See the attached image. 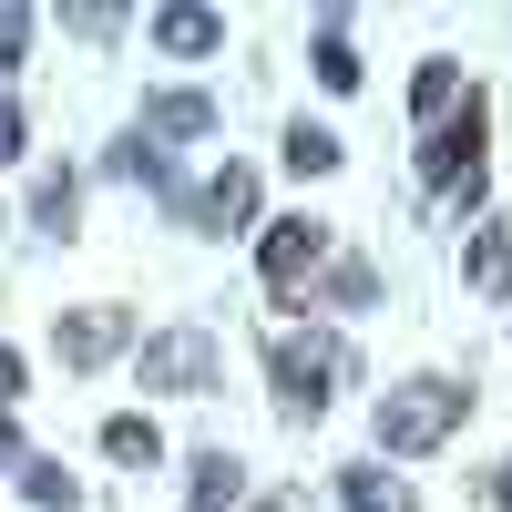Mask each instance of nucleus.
Instances as JSON below:
<instances>
[{"label": "nucleus", "instance_id": "obj_17", "mask_svg": "<svg viewBox=\"0 0 512 512\" xmlns=\"http://www.w3.org/2000/svg\"><path fill=\"white\" fill-rule=\"evenodd\" d=\"M287 175H308V185L338 175V134H328V123H308V113L287 123Z\"/></svg>", "mask_w": 512, "mask_h": 512}, {"label": "nucleus", "instance_id": "obj_6", "mask_svg": "<svg viewBox=\"0 0 512 512\" xmlns=\"http://www.w3.org/2000/svg\"><path fill=\"white\" fill-rule=\"evenodd\" d=\"M123 349H134V308H72V318H52V359L62 369H103Z\"/></svg>", "mask_w": 512, "mask_h": 512}, {"label": "nucleus", "instance_id": "obj_24", "mask_svg": "<svg viewBox=\"0 0 512 512\" xmlns=\"http://www.w3.org/2000/svg\"><path fill=\"white\" fill-rule=\"evenodd\" d=\"M256 512H308V502H297V492H277V502H256Z\"/></svg>", "mask_w": 512, "mask_h": 512}, {"label": "nucleus", "instance_id": "obj_3", "mask_svg": "<svg viewBox=\"0 0 512 512\" xmlns=\"http://www.w3.org/2000/svg\"><path fill=\"white\" fill-rule=\"evenodd\" d=\"M216 338L205 328H154V338H134V379L144 390H164V400H205L216 390Z\"/></svg>", "mask_w": 512, "mask_h": 512}, {"label": "nucleus", "instance_id": "obj_19", "mask_svg": "<svg viewBox=\"0 0 512 512\" xmlns=\"http://www.w3.org/2000/svg\"><path fill=\"white\" fill-rule=\"evenodd\" d=\"M11 472H21V492H31L41 512H72V502H82V492H72V472H62V461H31V451H21Z\"/></svg>", "mask_w": 512, "mask_h": 512}, {"label": "nucleus", "instance_id": "obj_5", "mask_svg": "<svg viewBox=\"0 0 512 512\" xmlns=\"http://www.w3.org/2000/svg\"><path fill=\"white\" fill-rule=\"evenodd\" d=\"M472 175H482V93L461 103L451 123H431V144H420V185H431V195H461Z\"/></svg>", "mask_w": 512, "mask_h": 512}, {"label": "nucleus", "instance_id": "obj_21", "mask_svg": "<svg viewBox=\"0 0 512 512\" xmlns=\"http://www.w3.org/2000/svg\"><path fill=\"white\" fill-rule=\"evenodd\" d=\"M21 379H31V359L11 349V338H0V420H11V410H21Z\"/></svg>", "mask_w": 512, "mask_h": 512}, {"label": "nucleus", "instance_id": "obj_25", "mask_svg": "<svg viewBox=\"0 0 512 512\" xmlns=\"http://www.w3.org/2000/svg\"><path fill=\"white\" fill-rule=\"evenodd\" d=\"M0 226H11V216H0Z\"/></svg>", "mask_w": 512, "mask_h": 512}, {"label": "nucleus", "instance_id": "obj_7", "mask_svg": "<svg viewBox=\"0 0 512 512\" xmlns=\"http://www.w3.org/2000/svg\"><path fill=\"white\" fill-rule=\"evenodd\" d=\"M144 41L164 62H205V52H226V11H205V0H164V11L144 21Z\"/></svg>", "mask_w": 512, "mask_h": 512}, {"label": "nucleus", "instance_id": "obj_13", "mask_svg": "<svg viewBox=\"0 0 512 512\" xmlns=\"http://www.w3.org/2000/svg\"><path fill=\"white\" fill-rule=\"evenodd\" d=\"M103 461H123V472H154V461H164V431H154L144 410H113V420H103Z\"/></svg>", "mask_w": 512, "mask_h": 512}, {"label": "nucleus", "instance_id": "obj_9", "mask_svg": "<svg viewBox=\"0 0 512 512\" xmlns=\"http://www.w3.org/2000/svg\"><path fill=\"white\" fill-rule=\"evenodd\" d=\"M195 236H256V164H216V185L195 205Z\"/></svg>", "mask_w": 512, "mask_h": 512}, {"label": "nucleus", "instance_id": "obj_12", "mask_svg": "<svg viewBox=\"0 0 512 512\" xmlns=\"http://www.w3.org/2000/svg\"><path fill=\"white\" fill-rule=\"evenodd\" d=\"M338 502L349 512H420V492L400 472H379V461H349V472H338Z\"/></svg>", "mask_w": 512, "mask_h": 512}, {"label": "nucleus", "instance_id": "obj_22", "mask_svg": "<svg viewBox=\"0 0 512 512\" xmlns=\"http://www.w3.org/2000/svg\"><path fill=\"white\" fill-rule=\"evenodd\" d=\"M21 154H31V123H21L11 93H0V164H21Z\"/></svg>", "mask_w": 512, "mask_h": 512}, {"label": "nucleus", "instance_id": "obj_15", "mask_svg": "<svg viewBox=\"0 0 512 512\" xmlns=\"http://www.w3.org/2000/svg\"><path fill=\"white\" fill-rule=\"evenodd\" d=\"M410 113H420V123H451V113H461V62H451V52H431V62L410 72Z\"/></svg>", "mask_w": 512, "mask_h": 512}, {"label": "nucleus", "instance_id": "obj_16", "mask_svg": "<svg viewBox=\"0 0 512 512\" xmlns=\"http://www.w3.org/2000/svg\"><path fill=\"white\" fill-rule=\"evenodd\" d=\"M308 62H318V82H328V93H359V41H349V21H318V41H308Z\"/></svg>", "mask_w": 512, "mask_h": 512}, {"label": "nucleus", "instance_id": "obj_20", "mask_svg": "<svg viewBox=\"0 0 512 512\" xmlns=\"http://www.w3.org/2000/svg\"><path fill=\"white\" fill-rule=\"evenodd\" d=\"M31 11H21V0H0V72H21V52H31Z\"/></svg>", "mask_w": 512, "mask_h": 512}, {"label": "nucleus", "instance_id": "obj_2", "mask_svg": "<svg viewBox=\"0 0 512 512\" xmlns=\"http://www.w3.org/2000/svg\"><path fill=\"white\" fill-rule=\"evenodd\" d=\"M349 369H359V359H349V338H338V328H308V338H297V328H277V338H267L277 420H318V410H328V390H338Z\"/></svg>", "mask_w": 512, "mask_h": 512}, {"label": "nucleus", "instance_id": "obj_1", "mask_svg": "<svg viewBox=\"0 0 512 512\" xmlns=\"http://www.w3.org/2000/svg\"><path fill=\"white\" fill-rule=\"evenodd\" d=\"M461 420H472V390L441 379V369H420V379H400V390L369 400V441L390 451V461H420V451H441Z\"/></svg>", "mask_w": 512, "mask_h": 512}, {"label": "nucleus", "instance_id": "obj_11", "mask_svg": "<svg viewBox=\"0 0 512 512\" xmlns=\"http://www.w3.org/2000/svg\"><path fill=\"white\" fill-rule=\"evenodd\" d=\"M185 472H195V502H185V512H236V502H246V461H236L226 441H205Z\"/></svg>", "mask_w": 512, "mask_h": 512}, {"label": "nucleus", "instance_id": "obj_14", "mask_svg": "<svg viewBox=\"0 0 512 512\" xmlns=\"http://www.w3.org/2000/svg\"><path fill=\"white\" fill-rule=\"evenodd\" d=\"M31 226H41V236H82V175L52 164V175L31 185Z\"/></svg>", "mask_w": 512, "mask_h": 512}, {"label": "nucleus", "instance_id": "obj_23", "mask_svg": "<svg viewBox=\"0 0 512 512\" xmlns=\"http://www.w3.org/2000/svg\"><path fill=\"white\" fill-rule=\"evenodd\" d=\"M492 512H512V461H502V472H492Z\"/></svg>", "mask_w": 512, "mask_h": 512}, {"label": "nucleus", "instance_id": "obj_18", "mask_svg": "<svg viewBox=\"0 0 512 512\" xmlns=\"http://www.w3.org/2000/svg\"><path fill=\"white\" fill-rule=\"evenodd\" d=\"M318 287H328V308H379V267L369 256H328Z\"/></svg>", "mask_w": 512, "mask_h": 512}, {"label": "nucleus", "instance_id": "obj_10", "mask_svg": "<svg viewBox=\"0 0 512 512\" xmlns=\"http://www.w3.org/2000/svg\"><path fill=\"white\" fill-rule=\"evenodd\" d=\"M461 287L472 297H512V216H482L461 246Z\"/></svg>", "mask_w": 512, "mask_h": 512}, {"label": "nucleus", "instance_id": "obj_8", "mask_svg": "<svg viewBox=\"0 0 512 512\" xmlns=\"http://www.w3.org/2000/svg\"><path fill=\"white\" fill-rule=\"evenodd\" d=\"M144 144H205L216 134V103L195 93V82H164V93H144V123H134Z\"/></svg>", "mask_w": 512, "mask_h": 512}, {"label": "nucleus", "instance_id": "obj_4", "mask_svg": "<svg viewBox=\"0 0 512 512\" xmlns=\"http://www.w3.org/2000/svg\"><path fill=\"white\" fill-rule=\"evenodd\" d=\"M328 267V226L318 216H277V226H256V277H267L277 297H297Z\"/></svg>", "mask_w": 512, "mask_h": 512}]
</instances>
